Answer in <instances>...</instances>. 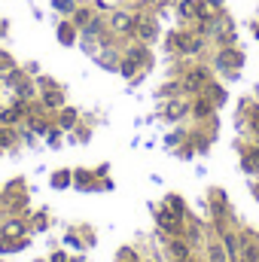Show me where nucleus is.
<instances>
[{
    "label": "nucleus",
    "instance_id": "obj_8",
    "mask_svg": "<svg viewBox=\"0 0 259 262\" xmlns=\"http://www.w3.org/2000/svg\"><path fill=\"white\" fill-rule=\"evenodd\" d=\"M241 262H259V238L241 232Z\"/></svg>",
    "mask_w": 259,
    "mask_h": 262
},
{
    "label": "nucleus",
    "instance_id": "obj_7",
    "mask_svg": "<svg viewBox=\"0 0 259 262\" xmlns=\"http://www.w3.org/2000/svg\"><path fill=\"white\" fill-rule=\"evenodd\" d=\"M0 235H3V238L18 241V238H25V235H28V223H25L21 216H12V220H6V223L0 226Z\"/></svg>",
    "mask_w": 259,
    "mask_h": 262
},
{
    "label": "nucleus",
    "instance_id": "obj_2",
    "mask_svg": "<svg viewBox=\"0 0 259 262\" xmlns=\"http://www.w3.org/2000/svg\"><path fill=\"white\" fill-rule=\"evenodd\" d=\"M207 82H210V70H207V67H201V64H195V67H189V70L183 73L180 89H183L186 95H201Z\"/></svg>",
    "mask_w": 259,
    "mask_h": 262
},
{
    "label": "nucleus",
    "instance_id": "obj_24",
    "mask_svg": "<svg viewBox=\"0 0 259 262\" xmlns=\"http://www.w3.org/2000/svg\"><path fill=\"white\" fill-rule=\"evenodd\" d=\"M52 262H67V253H55V256H52Z\"/></svg>",
    "mask_w": 259,
    "mask_h": 262
},
{
    "label": "nucleus",
    "instance_id": "obj_5",
    "mask_svg": "<svg viewBox=\"0 0 259 262\" xmlns=\"http://www.w3.org/2000/svg\"><path fill=\"white\" fill-rule=\"evenodd\" d=\"M241 61H244V55L235 52V46H226V49L217 52V67H223V70H229V73H235V70L241 67Z\"/></svg>",
    "mask_w": 259,
    "mask_h": 262
},
{
    "label": "nucleus",
    "instance_id": "obj_1",
    "mask_svg": "<svg viewBox=\"0 0 259 262\" xmlns=\"http://www.w3.org/2000/svg\"><path fill=\"white\" fill-rule=\"evenodd\" d=\"M171 46L180 52V55H198L201 49H204V34H198V31H177V34H171Z\"/></svg>",
    "mask_w": 259,
    "mask_h": 262
},
{
    "label": "nucleus",
    "instance_id": "obj_26",
    "mask_svg": "<svg viewBox=\"0 0 259 262\" xmlns=\"http://www.w3.org/2000/svg\"><path fill=\"white\" fill-rule=\"evenodd\" d=\"M253 192H256V198H259V186H253Z\"/></svg>",
    "mask_w": 259,
    "mask_h": 262
},
{
    "label": "nucleus",
    "instance_id": "obj_22",
    "mask_svg": "<svg viewBox=\"0 0 259 262\" xmlns=\"http://www.w3.org/2000/svg\"><path fill=\"white\" fill-rule=\"evenodd\" d=\"M247 122H250V134L259 140V110H253V113H250V119H247Z\"/></svg>",
    "mask_w": 259,
    "mask_h": 262
},
{
    "label": "nucleus",
    "instance_id": "obj_12",
    "mask_svg": "<svg viewBox=\"0 0 259 262\" xmlns=\"http://www.w3.org/2000/svg\"><path fill=\"white\" fill-rule=\"evenodd\" d=\"M204 256H207V262H229L226 247H223V241H220V238H210V241L204 244Z\"/></svg>",
    "mask_w": 259,
    "mask_h": 262
},
{
    "label": "nucleus",
    "instance_id": "obj_16",
    "mask_svg": "<svg viewBox=\"0 0 259 262\" xmlns=\"http://www.w3.org/2000/svg\"><path fill=\"white\" fill-rule=\"evenodd\" d=\"M244 168L247 171H259V143L244 149Z\"/></svg>",
    "mask_w": 259,
    "mask_h": 262
},
{
    "label": "nucleus",
    "instance_id": "obj_4",
    "mask_svg": "<svg viewBox=\"0 0 259 262\" xmlns=\"http://www.w3.org/2000/svg\"><path fill=\"white\" fill-rule=\"evenodd\" d=\"M107 28H110L113 34H131V37H134V12L113 9V15L107 18Z\"/></svg>",
    "mask_w": 259,
    "mask_h": 262
},
{
    "label": "nucleus",
    "instance_id": "obj_6",
    "mask_svg": "<svg viewBox=\"0 0 259 262\" xmlns=\"http://www.w3.org/2000/svg\"><path fill=\"white\" fill-rule=\"evenodd\" d=\"M40 107L46 110H61L64 107V92L55 85V89H40Z\"/></svg>",
    "mask_w": 259,
    "mask_h": 262
},
{
    "label": "nucleus",
    "instance_id": "obj_10",
    "mask_svg": "<svg viewBox=\"0 0 259 262\" xmlns=\"http://www.w3.org/2000/svg\"><path fill=\"white\" fill-rule=\"evenodd\" d=\"M186 113H189V101H186V98H171V101L165 104V119H171V122L183 119Z\"/></svg>",
    "mask_w": 259,
    "mask_h": 262
},
{
    "label": "nucleus",
    "instance_id": "obj_23",
    "mask_svg": "<svg viewBox=\"0 0 259 262\" xmlns=\"http://www.w3.org/2000/svg\"><path fill=\"white\" fill-rule=\"evenodd\" d=\"M55 6H58V9H64V12H70V15H73V3H70V0H55Z\"/></svg>",
    "mask_w": 259,
    "mask_h": 262
},
{
    "label": "nucleus",
    "instance_id": "obj_17",
    "mask_svg": "<svg viewBox=\"0 0 259 262\" xmlns=\"http://www.w3.org/2000/svg\"><path fill=\"white\" fill-rule=\"evenodd\" d=\"M73 34H76V25H73V21H61V25H58V37H61V43H64V46L76 43V40H73Z\"/></svg>",
    "mask_w": 259,
    "mask_h": 262
},
{
    "label": "nucleus",
    "instance_id": "obj_3",
    "mask_svg": "<svg viewBox=\"0 0 259 262\" xmlns=\"http://www.w3.org/2000/svg\"><path fill=\"white\" fill-rule=\"evenodd\" d=\"M134 37H137L143 46H149V43L159 37V25H156L149 15H140V12H134Z\"/></svg>",
    "mask_w": 259,
    "mask_h": 262
},
{
    "label": "nucleus",
    "instance_id": "obj_18",
    "mask_svg": "<svg viewBox=\"0 0 259 262\" xmlns=\"http://www.w3.org/2000/svg\"><path fill=\"white\" fill-rule=\"evenodd\" d=\"M73 15H76V18H70V21H73L76 28H85V25L95 18V12H92V9H73Z\"/></svg>",
    "mask_w": 259,
    "mask_h": 262
},
{
    "label": "nucleus",
    "instance_id": "obj_20",
    "mask_svg": "<svg viewBox=\"0 0 259 262\" xmlns=\"http://www.w3.org/2000/svg\"><path fill=\"white\" fill-rule=\"evenodd\" d=\"M168 204H171V210H174V213H177V216L183 220V213H186V207H183V201H180L177 195H171V198H168Z\"/></svg>",
    "mask_w": 259,
    "mask_h": 262
},
{
    "label": "nucleus",
    "instance_id": "obj_11",
    "mask_svg": "<svg viewBox=\"0 0 259 262\" xmlns=\"http://www.w3.org/2000/svg\"><path fill=\"white\" fill-rule=\"evenodd\" d=\"M168 253H171V259H192V247H189V241L183 235L168 241Z\"/></svg>",
    "mask_w": 259,
    "mask_h": 262
},
{
    "label": "nucleus",
    "instance_id": "obj_13",
    "mask_svg": "<svg viewBox=\"0 0 259 262\" xmlns=\"http://www.w3.org/2000/svg\"><path fill=\"white\" fill-rule=\"evenodd\" d=\"M198 6H201V0H180L177 15H180L183 21H195V18H198Z\"/></svg>",
    "mask_w": 259,
    "mask_h": 262
},
{
    "label": "nucleus",
    "instance_id": "obj_15",
    "mask_svg": "<svg viewBox=\"0 0 259 262\" xmlns=\"http://www.w3.org/2000/svg\"><path fill=\"white\" fill-rule=\"evenodd\" d=\"M137 64H140V58H134V55H125V58L119 61V73H122L125 79H134V76H137Z\"/></svg>",
    "mask_w": 259,
    "mask_h": 262
},
{
    "label": "nucleus",
    "instance_id": "obj_9",
    "mask_svg": "<svg viewBox=\"0 0 259 262\" xmlns=\"http://www.w3.org/2000/svg\"><path fill=\"white\" fill-rule=\"evenodd\" d=\"M213 107H217V104H213L210 98L195 95V101L189 104V113H192L195 119H210V116H213Z\"/></svg>",
    "mask_w": 259,
    "mask_h": 262
},
{
    "label": "nucleus",
    "instance_id": "obj_14",
    "mask_svg": "<svg viewBox=\"0 0 259 262\" xmlns=\"http://www.w3.org/2000/svg\"><path fill=\"white\" fill-rule=\"evenodd\" d=\"M76 119H79V113H76L73 107H61V110H58V128L70 131L76 125Z\"/></svg>",
    "mask_w": 259,
    "mask_h": 262
},
{
    "label": "nucleus",
    "instance_id": "obj_25",
    "mask_svg": "<svg viewBox=\"0 0 259 262\" xmlns=\"http://www.w3.org/2000/svg\"><path fill=\"white\" fill-rule=\"evenodd\" d=\"M171 262H192V259H171Z\"/></svg>",
    "mask_w": 259,
    "mask_h": 262
},
{
    "label": "nucleus",
    "instance_id": "obj_21",
    "mask_svg": "<svg viewBox=\"0 0 259 262\" xmlns=\"http://www.w3.org/2000/svg\"><path fill=\"white\" fill-rule=\"evenodd\" d=\"M52 183H55V186H58V189H64L67 183H70V171H58V174H55V177H52Z\"/></svg>",
    "mask_w": 259,
    "mask_h": 262
},
{
    "label": "nucleus",
    "instance_id": "obj_19",
    "mask_svg": "<svg viewBox=\"0 0 259 262\" xmlns=\"http://www.w3.org/2000/svg\"><path fill=\"white\" fill-rule=\"evenodd\" d=\"M15 143V128H0V149Z\"/></svg>",
    "mask_w": 259,
    "mask_h": 262
}]
</instances>
